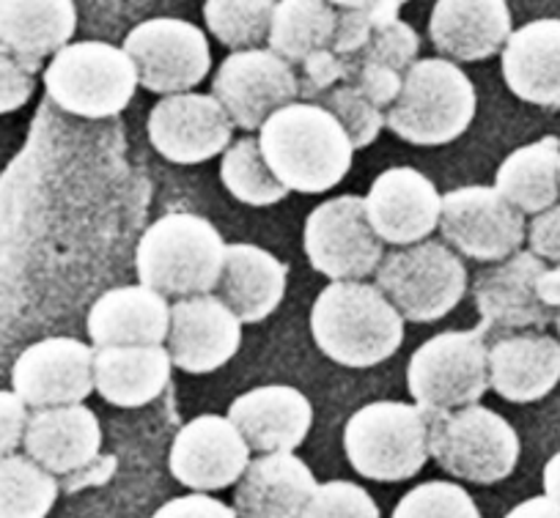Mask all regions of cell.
Returning <instances> with one entry per match:
<instances>
[{"label": "cell", "mask_w": 560, "mask_h": 518, "mask_svg": "<svg viewBox=\"0 0 560 518\" xmlns=\"http://www.w3.org/2000/svg\"><path fill=\"white\" fill-rule=\"evenodd\" d=\"M376 285L404 321L429 323L448 316L467 294V269L443 242H418L382 258Z\"/></svg>", "instance_id": "obj_8"}, {"label": "cell", "mask_w": 560, "mask_h": 518, "mask_svg": "<svg viewBox=\"0 0 560 518\" xmlns=\"http://www.w3.org/2000/svg\"><path fill=\"white\" fill-rule=\"evenodd\" d=\"M34 74L20 67L12 56L0 52V116L20 110L34 96Z\"/></svg>", "instance_id": "obj_42"}, {"label": "cell", "mask_w": 560, "mask_h": 518, "mask_svg": "<svg viewBox=\"0 0 560 518\" xmlns=\"http://www.w3.org/2000/svg\"><path fill=\"white\" fill-rule=\"evenodd\" d=\"M420 50V36L415 34L412 25H407L404 20H393V23L382 25L380 31L371 34V39L365 42L363 50L358 56H352L354 61L376 63V67L396 69V72H407L415 63Z\"/></svg>", "instance_id": "obj_39"}, {"label": "cell", "mask_w": 560, "mask_h": 518, "mask_svg": "<svg viewBox=\"0 0 560 518\" xmlns=\"http://www.w3.org/2000/svg\"><path fill=\"white\" fill-rule=\"evenodd\" d=\"M225 417L245 436L250 452H294L314 425V407L294 387L267 385L242 392Z\"/></svg>", "instance_id": "obj_20"}, {"label": "cell", "mask_w": 560, "mask_h": 518, "mask_svg": "<svg viewBox=\"0 0 560 518\" xmlns=\"http://www.w3.org/2000/svg\"><path fill=\"white\" fill-rule=\"evenodd\" d=\"M289 267L256 245H225L220 299L242 323H258L272 316L287 296Z\"/></svg>", "instance_id": "obj_28"}, {"label": "cell", "mask_w": 560, "mask_h": 518, "mask_svg": "<svg viewBox=\"0 0 560 518\" xmlns=\"http://www.w3.org/2000/svg\"><path fill=\"white\" fill-rule=\"evenodd\" d=\"M212 96L229 113L231 123L253 132L275 110L298 99L300 83L292 63L283 61L278 52L250 47V50H234L220 63Z\"/></svg>", "instance_id": "obj_13"}, {"label": "cell", "mask_w": 560, "mask_h": 518, "mask_svg": "<svg viewBox=\"0 0 560 518\" xmlns=\"http://www.w3.org/2000/svg\"><path fill=\"white\" fill-rule=\"evenodd\" d=\"M58 499L56 474L28 456L0 458V518H47Z\"/></svg>", "instance_id": "obj_32"}, {"label": "cell", "mask_w": 560, "mask_h": 518, "mask_svg": "<svg viewBox=\"0 0 560 518\" xmlns=\"http://www.w3.org/2000/svg\"><path fill=\"white\" fill-rule=\"evenodd\" d=\"M171 365L165 345L94 349V390L113 407H147L168 387Z\"/></svg>", "instance_id": "obj_29"}, {"label": "cell", "mask_w": 560, "mask_h": 518, "mask_svg": "<svg viewBox=\"0 0 560 518\" xmlns=\"http://www.w3.org/2000/svg\"><path fill=\"white\" fill-rule=\"evenodd\" d=\"M250 463V447L229 417L201 414L176 434L168 469L192 491H223L242 478Z\"/></svg>", "instance_id": "obj_19"}, {"label": "cell", "mask_w": 560, "mask_h": 518, "mask_svg": "<svg viewBox=\"0 0 560 518\" xmlns=\"http://www.w3.org/2000/svg\"><path fill=\"white\" fill-rule=\"evenodd\" d=\"M544 494L560 502V452H555L544 467Z\"/></svg>", "instance_id": "obj_48"}, {"label": "cell", "mask_w": 560, "mask_h": 518, "mask_svg": "<svg viewBox=\"0 0 560 518\" xmlns=\"http://www.w3.org/2000/svg\"><path fill=\"white\" fill-rule=\"evenodd\" d=\"M555 327H558V332H560V310L555 313Z\"/></svg>", "instance_id": "obj_50"}, {"label": "cell", "mask_w": 560, "mask_h": 518, "mask_svg": "<svg viewBox=\"0 0 560 518\" xmlns=\"http://www.w3.org/2000/svg\"><path fill=\"white\" fill-rule=\"evenodd\" d=\"M503 518H560V502L549 499L547 494L530 496V499L520 502L514 510L505 513Z\"/></svg>", "instance_id": "obj_46"}, {"label": "cell", "mask_w": 560, "mask_h": 518, "mask_svg": "<svg viewBox=\"0 0 560 518\" xmlns=\"http://www.w3.org/2000/svg\"><path fill=\"white\" fill-rule=\"evenodd\" d=\"M78 31L74 0H0V52L31 74L56 56Z\"/></svg>", "instance_id": "obj_24"}, {"label": "cell", "mask_w": 560, "mask_h": 518, "mask_svg": "<svg viewBox=\"0 0 560 518\" xmlns=\"http://www.w3.org/2000/svg\"><path fill=\"white\" fill-rule=\"evenodd\" d=\"M303 247L311 267L330 280H363L385 258V242L371 228L360 196L319 203L305 220Z\"/></svg>", "instance_id": "obj_10"}, {"label": "cell", "mask_w": 560, "mask_h": 518, "mask_svg": "<svg viewBox=\"0 0 560 518\" xmlns=\"http://www.w3.org/2000/svg\"><path fill=\"white\" fill-rule=\"evenodd\" d=\"M354 472L376 483H401L427 467L429 420L418 403L376 401L358 409L343 428Z\"/></svg>", "instance_id": "obj_5"}, {"label": "cell", "mask_w": 560, "mask_h": 518, "mask_svg": "<svg viewBox=\"0 0 560 518\" xmlns=\"http://www.w3.org/2000/svg\"><path fill=\"white\" fill-rule=\"evenodd\" d=\"M23 447L50 474H72L100 456V417L83 403L36 409L25 423Z\"/></svg>", "instance_id": "obj_21"}, {"label": "cell", "mask_w": 560, "mask_h": 518, "mask_svg": "<svg viewBox=\"0 0 560 518\" xmlns=\"http://www.w3.org/2000/svg\"><path fill=\"white\" fill-rule=\"evenodd\" d=\"M429 36L454 61H487L509 42L511 9L505 0H438Z\"/></svg>", "instance_id": "obj_25"}, {"label": "cell", "mask_w": 560, "mask_h": 518, "mask_svg": "<svg viewBox=\"0 0 560 518\" xmlns=\"http://www.w3.org/2000/svg\"><path fill=\"white\" fill-rule=\"evenodd\" d=\"M343 83L354 85V89H358L365 99L374 102L380 110H387V107L396 102L398 91H401L404 74L396 72V69L376 67V63H365V61H354V58H349V72Z\"/></svg>", "instance_id": "obj_41"}, {"label": "cell", "mask_w": 560, "mask_h": 518, "mask_svg": "<svg viewBox=\"0 0 560 518\" xmlns=\"http://www.w3.org/2000/svg\"><path fill=\"white\" fill-rule=\"evenodd\" d=\"M349 72V58L338 56L332 47H325V50H316L300 63V96L303 99H319L325 91H330L332 85L343 83Z\"/></svg>", "instance_id": "obj_40"}, {"label": "cell", "mask_w": 560, "mask_h": 518, "mask_svg": "<svg viewBox=\"0 0 560 518\" xmlns=\"http://www.w3.org/2000/svg\"><path fill=\"white\" fill-rule=\"evenodd\" d=\"M363 201L371 228L385 245H418L440 228L443 196L434 181L415 167L382 170Z\"/></svg>", "instance_id": "obj_18"}, {"label": "cell", "mask_w": 560, "mask_h": 518, "mask_svg": "<svg viewBox=\"0 0 560 518\" xmlns=\"http://www.w3.org/2000/svg\"><path fill=\"white\" fill-rule=\"evenodd\" d=\"M311 332L325 357L343 368H374L401 349L404 318L363 280H332L314 302Z\"/></svg>", "instance_id": "obj_2"}, {"label": "cell", "mask_w": 560, "mask_h": 518, "mask_svg": "<svg viewBox=\"0 0 560 518\" xmlns=\"http://www.w3.org/2000/svg\"><path fill=\"white\" fill-rule=\"evenodd\" d=\"M171 363L185 374H214L242 345V321L220 296H182L171 305V327L165 338Z\"/></svg>", "instance_id": "obj_17"}, {"label": "cell", "mask_w": 560, "mask_h": 518, "mask_svg": "<svg viewBox=\"0 0 560 518\" xmlns=\"http://www.w3.org/2000/svg\"><path fill=\"white\" fill-rule=\"evenodd\" d=\"M138 72L124 47L78 42L52 56L45 69L47 96L80 118H110L127 110L138 91Z\"/></svg>", "instance_id": "obj_7"}, {"label": "cell", "mask_w": 560, "mask_h": 518, "mask_svg": "<svg viewBox=\"0 0 560 518\" xmlns=\"http://www.w3.org/2000/svg\"><path fill=\"white\" fill-rule=\"evenodd\" d=\"M338 9L327 0H278L267 45L283 61L300 67L311 52L332 47Z\"/></svg>", "instance_id": "obj_31"}, {"label": "cell", "mask_w": 560, "mask_h": 518, "mask_svg": "<svg viewBox=\"0 0 560 518\" xmlns=\"http://www.w3.org/2000/svg\"><path fill=\"white\" fill-rule=\"evenodd\" d=\"M407 0H369L358 9H338V25L336 36H332V50L338 56H358L365 47V42L371 39L374 31H380L382 25L398 20V12Z\"/></svg>", "instance_id": "obj_37"}, {"label": "cell", "mask_w": 560, "mask_h": 518, "mask_svg": "<svg viewBox=\"0 0 560 518\" xmlns=\"http://www.w3.org/2000/svg\"><path fill=\"white\" fill-rule=\"evenodd\" d=\"M472 80L448 58H423L404 72L401 91L385 110V127L412 145H445L476 118Z\"/></svg>", "instance_id": "obj_4"}, {"label": "cell", "mask_w": 560, "mask_h": 518, "mask_svg": "<svg viewBox=\"0 0 560 518\" xmlns=\"http://www.w3.org/2000/svg\"><path fill=\"white\" fill-rule=\"evenodd\" d=\"M229 113L212 94H168L149 113V140L165 160L198 165L231 145Z\"/></svg>", "instance_id": "obj_16"}, {"label": "cell", "mask_w": 560, "mask_h": 518, "mask_svg": "<svg viewBox=\"0 0 560 518\" xmlns=\"http://www.w3.org/2000/svg\"><path fill=\"white\" fill-rule=\"evenodd\" d=\"M298 518H380L374 496L358 483H319Z\"/></svg>", "instance_id": "obj_38"}, {"label": "cell", "mask_w": 560, "mask_h": 518, "mask_svg": "<svg viewBox=\"0 0 560 518\" xmlns=\"http://www.w3.org/2000/svg\"><path fill=\"white\" fill-rule=\"evenodd\" d=\"M558 381L560 340L544 332H514L489 345V387L505 401H541Z\"/></svg>", "instance_id": "obj_22"}, {"label": "cell", "mask_w": 560, "mask_h": 518, "mask_svg": "<svg viewBox=\"0 0 560 518\" xmlns=\"http://www.w3.org/2000/svg\"><path fill=\"white\" fill-rule=\"evenodd\" d=\"M25 423H28V407L18 392L0 390V458L12 456L23 445Z\"/></svg>", "instance_id": "obj_43"}, {"label": "cell", "mask_w": 560, "mask_h": 518, "mask_svg": "<svg viewBox=\"0 0 560 518\" xmlns=\"http://www.w3.org/2000/svg\"><path fill=\"white\" fill-rule=\"evenodd\" d=\"M225 242L209 220L174 212L154 220L138 242L135 269L140 285L163 296H196L218 289Z\"/></svg>", "instance_id": "obj_3"}, {"label": "cell", "mask_w": 560, "mask_h": 518, "mask_svg": "<svg viewBox=\"0 0 560 518\" xmlns=\"http://www.w3.org/2000/svg\"><path fill=\"white\" fill-rule=\"evenodd\" d=\"M220 179H223L225 190L247 207H272L292 192L289 187L280 185L275 173L269 170L258 138H240L223 151Z\"/></svg>", "instance_id": "obj_33"}, {"label": "cell", "mask_w": 560, "mask_h": 518, "mask_svg": "<svg viewBox=\"0 0 560 518\" xmlns=\"http://www.w3.org/2000/svg\"><path fill=\"white\" fill-rule=\"evenodd\" d=\"M429 456L456 480L494 485L520 461V436L505 417L481 403L427 412Z\"/></svg>", "instance_id": "obj_6"}, {"label": "cell", "mask_w": 560, "mask_h": 518, "mask_svg": "<svg viewBox=\"0 0 560 518\" xmlns=\"http://www.w3.org/2000/svg\"><path fill=\"white\" fill-rule=\"evenodd\" d=\"M503 78L522 102L560 107V20H533L511 31L503 47Z\"/></svg>", "instance_id": "obj_27"}, {"label": "cell", "mask_w": 560, "mask_h": 518, "mask_svg": "<svg viewBox=\"0 0 560 518\" xmlns=\"http://www.w3.org/2000/svg\"><path fill=\"white\" fill-rule=\"evenodd\" d=\"M12 390L31 409L83 403L94 392V345L78 338L28 345L12 368Z\"/></svg>", "instance_id": "obj_15"}, {"label": "cell", "mask_w": 560, "mask_h": 518, "mask_svg": "<svg viewBox=\"0 0 560 518\" xmlns=\"http://www.w3.org/2000/svg\"><path fill=\"white\" fill-rule=\"evenodd\" d=\"M171 327V305L147 285L110 289L91 305L89 338L94 349L107 345H163Z\"/></svg>", "instance_id": "obj_26"}, {"label": "cell", "mask_w": 560, "mask_h": 518, "mask_svg": "<svg viewBox=\"0 0 560 518\" xmlns=\"http://www.w3.org/2000/svg\"><path fill=\"white\" fill-rule=\"evenodd\" d=\"M393 518H483L472 496L459 483L429 480L398 499Z\"/></svg>", "instance_id": "obj_35"}, {"label": "cell", "mask_w": 560, "mask_h": 518, "mask_svg": "<svg viewBox=\"0 0 560 518\" xmlns=\"http://www.w3.org/2000/svg\"><path fill=\"white\" fill-rule=\"evenodd\" d=\"M258 145L275 179L289 190H332L352 170L354 145L347 129L316 102H292L258 127Z\"/></svg>", "instance_id": "obj_1"}, {"label": "cell", "mask_w": 560, "mask_h": 518, "mask_svg": "<svg viewBox=\"0 0 560 518\" xmlns=\"http://www.w3.org/2000/svg\"><path fill=\"white\" fill-rule=\"evenodd\" d=\"M558 173H560V165H558Z\"/></svg>", "instance_id": "obj_51"}, {"label": "cell", "mask_w": 560, "mask_h": 518, "mask_svg": "<svg viewBox=\"0 0 560 518\" xmlns=\"http://www.w3.org/2000/svg\"><path fill=\"white\" fill-rule=\"evenodd\" d=\"M527 245H530L533 256H538L541 261L560 263V207L544 209L541 214H536L527 228Z\"/></svg>", "instance_id": "obj_44"}, {"label": "cell", "mask_w": 560, "mask_h": 518, "mask_svg": "<svg viewBox=\"0 0 560 518\" xmlns=\"http://www.w3.org/2000/svg\"><path fill=\"white\" fill-rule=\"evenodd\" d=\"M152 518H240L234 507L223 505L214 496H207L203 491L165 502Z\"/></svg>", "instance_id": "obj_45"}, {"label": "cell", "mask_w": 560, "mask_h": 518, "mask_svg": "<svg viewBox=\"0 0 560 518\" xmlns=\"http://www.w3.org/2000/svg\"><path fill=\"white\" fill-rule=\"evenodd\" d=\"M440 231L462 256L498 263L525 242V214L494 187H459L443 196Z\"/></svg>", "instance_id": "obj_12"}, {"label": "cell", "mask_w": 560, "mask_h": 518, "mask_svg": "<svg viewBox=\"0 0 560 518\" xmlns=\"http://www.w3.org/2000/svg\"><path fill=\"white\" fill-rule=\"evenodd\" d=\"M278 0H207L203 20L214 39L229 50H250L269 36Z\"/></svg>", "instance_id": "obj_34"}, {"label": "cell", "mask_w": 560, "mask_h": 518, "mask_svg": "<svg viewBox=\"0 0 560 518\" xmlns=\"http://www.w3.org/2000/svg\"><path fill=\"white\" fill-rule=\"evenodd\" d=\"M138 83L154 94H185L212 67V52L201 28L176 17H154L135 25L124 39Z\"/></svg>", "instance_id": "obj_11"}, {"label": "cell", "mask_w": 560, "mask_h": 518, "mask_svg": "<svg viewBox=\"0 0 560 518\" xmlns=\"http://www.w3.org/2000/svg\"><path fill=\"white\" fill-rule=\"evenodd\" d=\"M547 263L530 250H516L514 256L498 261V267L483 269L472 285L476 307L481 313V329L489 338H503L514 332H536L555 321V310L538 299L536 283Z\"/></svg>", "instance_id": "obj_14"}, {"label": "cell", "mask_w": 560, "mask_h": 518, "mask_svg": "<svg viewBox=\"0 0 560 518\" xmlns=\"http://www.w3.org/2000/svg\"><path fill=\"white\" fill-rule=\"evenodd\" d=\"M319 105L341 121L349 140H352L354 151L374 143V140L380 138L382 129H385V110H380L374 102L365 99V96L349 83H338L332 85L330 91H325V94L319 96Z\"/></svg>", "instance_id": "obj_36"}, {"label": "cell", "mask_w": 560, "mask_h": 518, "mask_svg": "<svg viewBox=\"0 0 560 518\" xmlns=\"http://www.w3.org/2000/svg\"><path fill=\"white\" fill-rule=\"evenodd\" d=\"M316 485L303 458L294 452H264L236 480L234 510L240 518H298Z\"/></svg>", "instance_id": "obj_23"}, {"label": "cell", "mask_w": 560, "mask_h": 518, "mask_svg": "<svg viewBox=\"0 0 560 518\" xmlns=\"http://www.w3.org/2000/svg\"><path fill=\"white\" fill-rule=\"evenodd\" d=\"M560 140L541 138L511 151L494 173V190L522 214H541L560 198Z\"/></svg>", "instance_id": "obj_30"}, {"label": "cell", "mask_w": 560, "mask_h": 518, "mask_svg": "<svg viewBox=\"0 0 560 518\" xmlns=\"http://www.w3.org/2000/svg\"><path fill=\"white\" fill-rule=\"evenodd\" d=\"M538 299L549 305L552 310H560V263L555 269H544L536 283Z\"/></svg>", "instance_id": "obj_47"}, {"label": "cell", "mask_w": 560, "mask_h": 518, "mask_svg": "<svg viewBox=\"0 0 560 518\" xmlns=\"http://www.w3.org/2000/svg\"><path fill=\"white\" fill-rule=\"evenodd\" d=\"M327 3L336 9H358L363 7V3H369V0H327Z\"/></svg>", "instance_id": "obj_49"}, {"label": "cell", "mask_w": 560, "mask_h": 518, "mask_svg": "<svg viewBox=\"0 0 560 518\" xmlns=\"http://www.w3.org/2000/svg\"><path fill=\"white\" fill-rule=\"evenodd\" d=\"M407 390L423 412L470 407L489 390V340L481 329L440 332L407 363Z\"/></svg>", "instance_id": "obj_9"}]
</instances>
